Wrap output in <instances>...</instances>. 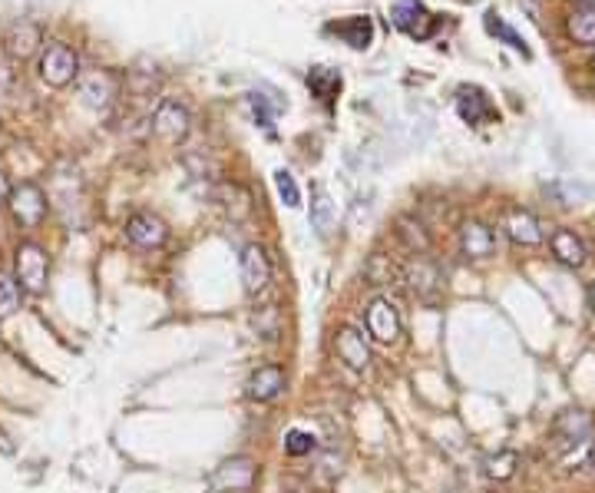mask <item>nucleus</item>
I'll return each instance as SVG.
<instances>
[{"label":"nucleus","instance_id":"c756f323","mask_svg":"<svg viewBox=\"0 0 595 493\" xmlns=\"http://www.w3.org/2000/svg\"><path fill=\"white\" fill-rule=\"evenodd\" d=\"M553 192L562 199V206H576L579 199H592L595 196V189L579 186V182H556Z\"/></svg>","mask_w":595,"mask_h":493},{"label":"nucleus","instance_id":"c85d7f7f","mask_svg":"<svg viewBox=\"0 0 595 493\" xmlns=\"http://www.w3.org/2000/svg\"><path fill=\"white\" fill-rule=\"evenodd\" d=\"M285 450L291 457H305V454H315L318 441H315V434H311V431H301V427H295V431H288V437H285Z\"/></svg>","mask_w":595,"mask_h":493},{"label":"nucleus","instance_id":"9b49d317","mask_svg":"<svg viewBox=\"0 0 595 493\" xmlns=\"http://www.w3.org/2000/svg\"><path fill=\"white\" fill-rule=\"evenodd\" d=\"M404 282H407L410 292H414L417 298H424V302H437V295L443 292L440 269L430 259H424V255H417V259L404 269Z\"/></svg>","mask_w":595,"mask_h":493},{"label":"nucleus","instance_id":"473e14b6","mask_svg":"<svg viewBox=\"0 0 595 493\" xmlns=\"http://www.w3.org/2000/svg\"><path fill=\"white\" fill-rule=\"evenodd\" d=\"M10 189H14V186H10L7 173H0V209L7 206V199H10Z\"/></svg>","mask_w":595,"mask_h":493},{"label":"nucleus","instance_id":"423d86ee","mask_svg":"<svg viewBox=\"0 0 595 493\" xmlns=\"http://www.w3.org/2000/svg\"><path fill=\"white\" fill-rule=\"evenodd\" d=\"M500 229H503L506 239H510L513 245H523V249H536V245H543V239H546L543 222H539L533 212L523 209V206L506 209L500 216Z\"/></svg>","mask_w":595,"mask_h":493},{"label":"nucleus","instance_id":"6ab92c4d","mask_svg":"<svg viewBox=\"0 0 595 493\" xmlns=\"http://www.w3.org/2000/svg\"><path fill=\"white\" fill-rule=\"evenodd\" d=\"M328 34H338L351 50H367L374 44V20L367 14L334 20V24H328Z\"/></svg>","mask_w":595,"mask_h":493},{"label":"nucleus","instance_id":"20e7f679","mask_svg":"<svg viewBox=\"0 0 595 493\" xmlns=\"http://www.w3.org/2000/svg\"><path fill=\"white\" fill-rule=\"evenodd\" d=\"M149 126H153V133L162 139V143L179 146V143H186L192 133V113H189V106L179 100H159Z\"/></svg>","mask_w":595,"mask_h":493},{"label":"nucleus","instance_id":"a211bd4d","mask_svg":"<svg viewBox=\"0 0 595 493\" xmlns=\"http://www.w3.org/2000/svg\"><path fill=\"white\" fill-rule=\"evenodd\" d=\"M116 96V83L106 70H90L80 77V100L90 106V110H106Z\"/></svg>","mask_w":595,"mask_h":493},{"label":"nucleus","instance_id":"dca6fc26","mask_svg":"<svg viewBox=\"0 0 595 493\" xmlns=\"http://www.w3.org/2000/svg\"><path fill=\"white\" fill-rule=\"evenodd\" d=\"M460 249L467 259L483 262V259H490V255H496V235L486 222L470 219L460 225Z\"/></svg>","mask_w":595,"mask_h":493},{"label":"nucleus","instance_id":"aec40b11","mask_svg":"<svg viewBox=\"0 0 595 493\" xmlns=\"http://www.w3.org/2000/svg\"><path fill=\"white\" fill-rule=\"evenodd\" d=\"M308 90L311 96H318L321 103H334L341 93V73L331 67H311L308 70Z\"/></svg>","mask_w":595,"mask_h":493},{"label":"nucleus","instance_id":"f257e3e1","mask_svg":"<svg viewBox=\"0 0 595 493\" xmlns=\"http://www.w3.org/2000/svg\"><path fill=\"white\" fill-rule=\"evenodd\" d=\"M14 278L20 285V292L43 295L47 292V278H50V255L37 242H20L14 252Z\"/></svg>","mask_w":595,"mask_h":493},{"label":"nucleus","instance_id":"2eb2a0df","mask_svg":"<svg viewBox=\"0 0 595 493\" xmlns=\"http://www.w3.org/2000/svg\"><path fill=\"white\" fill-rule=\"evenodd\" d=\"M334 351H338V358L348 364L351 371H364L367 364H371V345H367L364 331H357L351 325L338 328V335H334Z\"/></svg>","mask_w":595,"mask_h":493},{"label":"nucleus","instance_id":"cd10ccee","mask_svg":"<svg viewBox=\"0 0 595 493\" xmlns=\"http://www.w3.org/2000/svg\"><path fill=\"white\" fill-rule=\"evenodd\" d=\"M275 189H278V196H281V202H285L288 209L301 206V189H298V182H295V176L288 173V169H278V173H275Z\"/></svg>","mask_w":595,"mask_h":493},{"label":"nucleus","instance_id":"1a4fd4ad","mask_svg":"<svg viewBox=\"0 0 595 493\" xmlns=\"http://www.w3.org/2000/svg\"><path fill=\"white\" fill-rule=\"evenodd\" d=\"M43 50V30L34 24V20H20L7 30L4 37V53L10 63H27L30 57H37Z\"/></svg>","mask_w":595,"mask_h":493},{"label":"nucleus","instance_id":"bb28decb","mask_svg":"<svg viewBox=\"0 0 595 493\" xmlns=\"http://www.w3.org/2000/svg\"><path fill=\"white\" fill-rule=\"evenodd\" d=\"M20 312V285L14 275L0 272V321L14 318Z\"/></svg>","mask_w":595,"mask_h":493},{"label":"nucleus","instance_id":"ddd939ff","mask_svg":"<svg viewBox=\"0 0 595 493\" xmlns=\"http://www.w3.org/2000/svg\"><path fill=\"white\" fill-rule=\"evenodd\" d=\"M238 265H242V285H245V292L248 295L265 292L268 282H272V262H268V255H265L262 245H255V242L245 245Z\"/></svg>","mask_w":595,"mask_h":493},{"label":"nucleus","instance_id":"6e6552de","mask_svg":"<svg viewBox=\"0 0 595 493\" xmlns=\"http://www.w3.org/2000/svg\"><path fill=\"white\" fill-rule=\"evenodd\" d=\"M255 474H258V467H255L252 457H229L215 467L209 484L219 493H238V490H248L255 484Z\"/></svg>","mask_w":595,"mask_h":493},{"label":"nucleus","instance_id":"f3484780","mask_svg":"<svg viewBox=\"0 0 595 493\" xmlns=\"http://www.w3.org/2000/svg\"><path fill=\"white\" fill-rule=\"evenodd\" d=\"M281 391H285V371L275 368V364H265V368L252 371V378L245 384L248 401H258V404L275 401Z\"/></svg>","mask_w":595,"mask_h":493},{"label":"nucleus","instance_id":"f03ea898","mask_svg":"<svg viewBox=\"0 0 595 493\" xmlns=\"http://www.w3.org/2000/svg\"><path fill=\"white\" fill-rule=\"evenodd\" d=\"M37 73H40V80L47 83V87H53V90L70 87L73 80H80L77 50H73L70 44H60V40H57V44H47L40 50Z\"/></svg>","mask_w":595,"mask_h":493},{"label":"nucleus","instance_id":"72a5a7b5","mask_svg":"<svg viewBox=\"0 0 595 493\" xmlns=\"http://www.w3.org/2000/svg\"><path fill=\"white\" fill-rule=\"evenodd\" d=\"M589 308H592V315H595V282H592V288H589Z\"/></svg>","mask_w":595,"mask_h":493},{"label":"nucleus","instance_id":"7ed1b4c3","mask_svg":"<svg viewBox=\"0 0 595 493\" xmlns=\"http://www.w3.org/2000/svg\"><path fill=\"white\" fill-rule=\"evenodd\" d=\"M7 209H10V216H14V222L20 225V229H37V225L47 219L50 199L37 182H20V186L10 189Z\"/></svg>","mask_w":595,"mask_h":493},{"label":"nucleus","instance_id":"412c9836","mask_svg":"<svg viewBox=\"0 0 595 493\" xmlns=\"http://www.w3.org/2000/svg\"><path fill=\"white\" fill-rule=\"evenodd\" d=\"M308 219H311V229L318 235H328L334 229V222H338V206H334V199L321 186L315 189V196H311Z\"/></svg>","mask_w":595,"mask_h":493},{"label":"nucleus","instance_id":"2f4dec72","mask_svg":"<svg viewBox=\"0 0 595 493\" xmlns=\"http://www.w3.org/2000/svg\"><path fill=\"white\" fill-rule=\"evenodd\" d=\"M10 80H14V73H10V63L0 57V96L10 90Z\"/></svg>","mask_w":595,"mask_h":493},{"label":"nucleus","instance_id":"4be33fe9","mask_svg":"<svg viewBox=\"0 0 595 493\" xmlns=\"http://www.w3.org/2000/svg\"><path fill=\"white\" fill-rule=\"evenodd\" d=\"M566 34L582 47H595V7H576L566 17Z\"/></svg>","mask_w":595,"mask_h":493},{"label":"nucleus","instance_id":"c9c22d12","mask_svg":"<svg viewBox=\"0 0 595 493\" xmlns=\"http://www.w3.org/2000/svg\"><path fill=\"white\" fill-rule=\"evenodd\" d=\"M592 73H595V57H592Z\"/></svg>","mask_w":595,"mask_h":493},{"label":"nucleus","instance_id":"7c9ffc66","mask_svg":"<svg viewBox=\"0 0 595 493\" xmlns=\"http://www.w3.org/2000/svg\"><path fill=\"white\" fill-rule=\"evenodd\" d=\"M248 103H252V110H255V120L265 126V130H272L275 126V113H272V106H268V100L262 93H252L248 96Z\"/></svg>","mask_w":595,"mask_h":493},{"label":"nucleus","instance_id":"f8f14e48","mask_svg":"<svg viewBox=\"0 0 595 493\" xmlns=\"http://www.w3.org/2000/svg\"><path fill=\"white\" fill-rule=\"evenodd\" d=\"M126 239L139 245V249H162L169 239V225L153 212H136L126 222Z\"/></svg>","mask_w":595,"mask_h":493},{"label":"nucleus","instance_id":"393cba45","mask_svg":"<svg viewBox=\"0 0 595 493\" xmlns=\"http://www.w3.org/2000/svg\"><path fill=\"white\" fill-rule=\"evenodd\" d=\"M486 30H490L493 37H500L506 47H513L516 53H523L526 60L533 57V53H529V47H526V40L519 37L516 30H513L510 24H506V20H503L500 14H496V10H490V14H486Z\"/></svg>","mask_w":595,"mask_h":493},{"label":"nucleus","instance_id":"39448f33","mask_svg":"<svg viewBox=\"0 0 595 493\" xmlns=\"http://www.w3.org/2000/svg\"><path fill=\"white\" fill-rule=\"evenodd\" d=\"M391 24L400 30V34H407L414 40H430L434 30L440 27V20L424 7V0H394Z\"/></svg>","mask_w":595,"mask_h":493},{"label":"nucleus","instance_id":"f704fd0d","mask_svg":"<svg viewBox=\"0 0 595 493\" xmlns=\"http://www.w3.org/2000/svg\"><path fill=\"white\" fill-rule=\"evenodd\" d=\"M589 460H592V467H595V441H592V447H589Z\"/></svg>","mask_w":595,"mask_h":493},{"label":"nucleus","instance_id":"a878e982","mask_svg":"<svg viewBox=\"0 0 595 493\" xmlns=\"http://www.w3.org/2000/svg\"><path fill=\"white\" fill-rule=\"evenodd\" d=\"M397 235H400V242H404L414 255H424L430 249V239H427L424 225L414 222V219H400L397 222Z\"/></svg>","mask_w":595,"mask_h":493},{"label":"nucleus","instance_id":"b1692460","mask_svg":"<svg viewBox=\"0 0 595 493\" xmlns=\"http://www.w3.org/2000/svg\"><path fill=\"white\" fill-rule=\"evenodd\" d=\"M516 467H519L516 450H496V454L483 460V474L490 480H510L516 474Z\"/></svg>","mask_w":595,"mask_h":493},{"label":"nucleus","instance_id":"4468645a","mask_svg":"<svg viewBox=\"0 0 595 493\" xmlns=\"http://www.w3.org/2000/svg\"><path fill=\"white\" fill-rule=\"evenodd\" d=\"M549 252H553V259L559 265H566V269H582L589 259L586 242H582L572 229H566V225H559V229L549 232Z\"/></svg>","mask_w":595,"mask_h":493},{"label":"nucleus","instance_id":"5701e85b","mask_svg":"<svg viewBox=\"0 0 595 493\" xmlns=\"http://www.w3.org/2000/svg\"><path fill=\"white\" fill-rule=\"evenodd\" d=\"M556 434L566 437V444H579L592 434V421L586 411H566L556 417Z\"/></svg>","mask_w":595,"mask_h":493},{"label":"nucleus","instance_id":"0eeeda50","mask_svg":"<svg viewBox=\"0 0 595 493\" xmlns=\"http://www.w3.org/2000/svg\"><path fill=\"white\" fill-rule=\"evenodd\" d=\"M364 325H367V335L374 341H381V345H391V341L400 338V315H397V305L391 298L377 295L367 302V312H364Z\"/></svg>","mask_w":595,"mask_h":493},{"label":"nucleus","instance_id":"9d476101","mask_svg":"<svg viewBox=\"0 0 595 493\" xmlns=\"http://www.w3.org/2000/svg\"><path fill=\"white\" fill-rule=\"evenodd\" d=\"M453 103H457V116L470 126H486L500 120V110H496L493 100L480 87H460Z\"/></svg>","mask_w":595,"mask_h":493}]
</instances>
